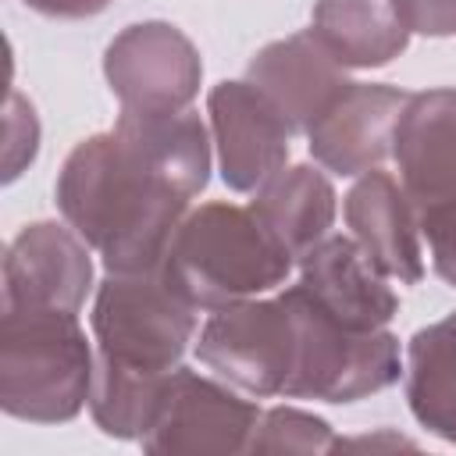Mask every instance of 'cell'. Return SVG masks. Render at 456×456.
Instances as JSON below:
<instances>
[{"label": "cell", "mask_w": 456, "mask_h": 456, "mask_svg": "<svg viewBox=\"0 0 456 456\" xmlns=\"http://www.w3.org/2000/svg\"><path fill=\"white\" fill-rule=\"evenodd\" d=\"M299 285L346 328L374 331L399 314V296L349 235H324L299 256Z\"/></svg>", "instance_id": "obj_13"}, {"label": "cell", "mask_w": 456, "mask_h": 456, "mask_svg": "<svg viewBox=\"0 0 456 456\" xmlns=\"http://www.w3.org/2000/svg\"><path fill=\"white\" fill-rule=\"evenodd\" d=\"M196 356L221 381L249 395H285L296 367V321L281 292L210 310L196 338Z\"/></svg>", "instance_id": "obj_6"}, {"label": "cell", "mask_w": 456, "mask_h": 456, "mask_svg": "<svg viewBox=\"0 0 456 456\" xmlns=\"http://www.w3.org/2000/svg\"><path fill=\"white\" fill-rule=\"evenodd\" d=\"M260 406L224 381L175 367L139 438L146 452H249Z\"/></svg>", "instance_id": "obj_8"}, {"label": "cell", "mask_w": 456, "mask_h": 456, "mask_svg": "<svg viewBox=\"0 0 456 456\" xmlns=\"http://www.w3.org/2000/svg\"><path fill=\"white\" fill-rule=\"evenodd\" d=\"M395 11L410 32L431 39L456 36V0H395Z\"/></svg>", "instance_id": "obj_21"}, {"label": "cell", "mask_w": 456, "mask_h": 456, "mask_svg": "<svg viewBox=\"0 0 456 456\" xmlns=\"http://www.w3.org/2000/svg\"><path fill=\"white\" fill-rule=\"evenodd\" d=\"M207 114L221 178L232 192H256L289 164L292 128L249 78L217 82L207 96Z\"/></svg>", "instance_id": "obj_9"}, {"label": "cell", "mask_w": 456, "mask_h": 456, "mask_svg": "<svg viewBox=\"0 0 456 456\" xmlns=\"http://www.w3.org/2000/svg\"><path fill=\"white\" fill-rule=\"evenodd\" d=\"M335 442L338 438L324 417L296 406H274L260 413L249 452H331Z\"/></svg>", "instance_id": "obj_19"}, {"label": "cell", "mask_w": 456, "mask_h": 456, "mask_svg": "<svg viewBox=\"0 0 456 456\" xmlns=\"http://www.w3.org/2000/svg\"><path fill=\"white\" fill-rule=\"evenodd\" d=\"M103 75L121 110L175 114L189 110L203 82V61L192 39L171 21H135L121 28L107 53Z\"/></svg>", "instance_id": "obj_7"}, {"label": "cell", "mask_w": 456, "mask_h": 456, "mask_svg": "<svg viewBox=\"0 0 456 456\" xmlns=\"http://www.w3.org/2000/svg\"><path fill=\"white\" fill-rule=\"evenodd\" d=\"M346 224L385 278L417 285L424 278L420 210L388 171H367L346 192Z\"/></svg>", "instance_id": "obj_15"}, {"label": "cell", "mask_w": 456, "mask_h": 456, "mask_svg": "<svg viewBox=\"0 0 456 456\" xmlns=\"http://www.w3.org/2000/svg\"><path fill=\"white\" fill-rule=\"evenodd\" d=\"M57 210L114 274L160 271L189 196L118 128L82 139L57 175Z\"/></svg>", "instance_id": "obj_1"}, {"label": "cell", "mask_w": 456, "mask_h": 456, "mask_svg": "<svg viewBox=\"0 0 456 456\" xmlns=\"http://www.w3.org/2000/svg\"><path fill=\"white\" fill-rule=\"evenodd\" d=\"M392 157L406 196L420 207L456 196V89L410 93L395 132Z\"/></svg>", "instance_id": "obj_14"}, {"label": "cell", "mask_w": 456, "mask_h": 456, "mask_svg": "<svg viewBox=\"0 0 456 456\" xmlns=\"http://www.w3.org/2000/svg\"><path fill=\"white\" fill-rule=\"evenodd\" d=\"M96 353L68 310L4 306L0 314V406L28 424H68L93 392Z\"/></svg>", "instance_id": "obj_3"}, {"label": "cell", "mask_w": 456, "mask_h": 456, "mask_svg": "<svg viewBox=\"0 0 456 456\" xmlns=\"http://www.w3.org/2000/svg\"><path fill=\"white\" fill-rule=\"evenodd\" d=\"M246 78L281 110L292 135H306L310 125L349 89L346 68L328 53L314 28L292 32L256 50Z\"/></svg>", "instance_id": "obj_12"}, {"label": "cell", "mask_w": 456, "mask_h": 456, "mask_svg": "<svg viewBox=\"0 0 456 456\" xmlns=\"http://www.w3.org/2000/svg\"><path fill=\"white\" fill-rule=\"evenodd\" d=\"M249 210L299 260L335 224L338 196H335L331 178L321 167H314V164H292V167H281L274 178H267L253 192Z\"/></svg>", "instance_id": "obj_16"}, {"label": "cell", "mask_w": 456, "mask_h": 456, "mask_svg": "<svg viewBox=\"0 0 456 456\" xmlns=\"http://www.w3.org/2000/svg\"><path fill=\"white\" fill-rule=\"evenodd\" d=\"M93 289L86 239L71 224H25L4 249V306L78 314ZM0 306V310H4Z\"/></svg>", "instance_id": "obj_10"}, {"label": "cell", "mask_w": 456, "mask_h": 456, "mask_svg": "<svg viewBox=\"0 0 456 456\" xmlns=\"http://www.w3.org/2000/svg\"><path fill=\"white\" fill-rule=\"evenodd\" d=\"M196 306L178 296L164 271L114 274L96 285V360L132 374H171L196 338Z\"/></svg>", "instance_id": "obj_5"}, {"label": "cell", "mask_w": 456, "mask_h": 456, "mask_svg": "<svg viewBox=\"0 0 456 456\" xmlns=\"http://www.w3.org/2000/svg\"><path fill=\"white\" fill-rule=\"evenodd\" d=\"M410 93L381 82H349V89L310 125L306 146L314 160L342 178L381 167L392 153V132Z\"/></svg>", "instance_id": "obj_11"}, {"label": "cell", "mask_w": 456, "mask_h": 456, "mask_svg": "<svg viewBox=\"0 0 456 456\" xmlns=\"http://www.w3.org/2000/svg\"><path fill=\"white\" fill-rule=\"evenodd\" d=\"M281 299L296 321V367L285 385L289 399L356 403L399 381L403 356L388 328H346L303 285L281 289Z\"/></svg>", "instance_id": "obj_4"}, {"label": "cell", "mask_w": 456, "mask_h": 456, "mask_svg": "<svg viewBox=\"0 0 456 456\" xmlns=\"http://www.w3.org/2000/svg\"><path fill=\"white\" fill-rule=\"evenodd\" d=\"M310 28L342 68H385L410 43L395 0H317Z\"/></svg>", "instance_id": "obj_17"}, {"label": "cell", "mask_w": 456, "mask_h": 456, "mask_svg": "<svg viewBox=\"0 0 456 456\" xmlns=\"http://www.w3.org/2000/svg\"><path fill=\"white\" fill-rule=\"evenodd\" d=\"M406 403L420 428L456 445V310L410 338Z\"/></svg>", "instance_id": "obj_18"}, {"label": "cell", "mask_w": 456, "mask_h": 456, "mask_svg": "<svg viewBox=\"0 0 456 456\" xmlns=\"http://www.w3.org/2000/svg\"><path fill=\"white\" fill-rule=\"evenodd\" d=\"M25 7H32L43 18H61V21H78V18H93L100 11L110 7V0H21Z\"/></svg>", "instance_id": "obj_22"}, {"label": "cell", "mask_w": 456, "mask_h": 456, "mask_svg": "<svg viewBox=\"0 0 456 456\" xmlns=\"http://www.w3.org/2000/svg\"><path fill=\"white\" fill-rule=\"evenodd\" d=\"M296 256L271 228L235 203H203L185 214L164 256V278L196 310H221L285 285Z\"/></svg>", "instance_id": "obj_2"}, {"label": "cell", "mask_w": 456, "mask_h": 456, "mask_svg": "<svg viewBox=\"0 0 456 456\" xmlns=\"http://www.w3.org/2000/svg\"><path fill=\"white\" fill-rule=\"evenodd\" d=\"M420 235L428 239L435 274L456 289V196L420 207Z\"/></svg>", "instance_id": "obj_20"}]
</instances>
